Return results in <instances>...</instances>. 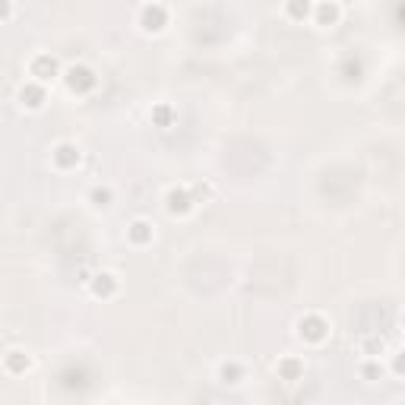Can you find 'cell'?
Here are the masks:
<instances>
[{
  "instance_id": "15",
  "label": "cell",
  "mask_w": 405,
  "mask_h": 405,
  "mask_svg": "<svg viewBox=\"0 0 405 405\" xmlns=\"http://www.w3.org/2000/svg\"><path fill=\"white\" fill-rule=\"evenodd\" d=\"M218 380L225 383V386H238V383L244 380V364H238V361H222V364H218Z\"/></svg>"
},
{
  "instance_id": "4",
  "label": "cell",
  "mask_w": 405,
  "mask_h": 405,
  "mask_svg": "<svg viewBox=\"0 0 405 405\" xmlns=\"http://www.w3.org/2000/svg\"><path fill=\"white\" fill-rule=\"evenodd\" d=\"M165 26H168V7L165 3L152 0V3H146V7L140 10V29H143L146 35H158V32H165Z\"/></svg>"
},
{
  "instance_id": "18",
  "label": "cell",
  "mask_w": 405,
  "mask_h": 405,
  "mask_svg": "<svg viewBox=\"0 0 405 405\" xmlns=\"http://www.w3.org/2000/svg\"><path fill=\"white\" fill-rule=\"evenodd\" d=\"M361 352L368 355V358H380V355L386 352V342H383L380 336H368L364 342H361Z\"/></svg>"
},
{
  "instance_id": "13",
  "label": "cell",
  "mask_w": 405,
  "mask_h": 405,
  "mask_svg": "<svg viewBox=\"0 0 405 405\" xmlns=\"http://www.w3.org/2000/svg\"><path fill=\"white\" fill-rule=\"evenodd\" d=\"M304 377V358H298V355H285V358H279V380H301Z\"/></svg>"
},
{
  "instance_id": "3",
  "label": "cell",
  "mask_w": 405,
  "mask_h": 405,
  "mask_svg": "<svg viewBox=\"0 0 405 405\" xmlns=\"http://www.w3.org/2000/svg\"><path fill=\"white\" fill-rule=\"evenodd\" d=\"M29 76L48 86V83H54L57 76H64V70H60V60L54 57L51 51H38L35 57L29 60Z\"/></svg>"
},
{
  "instance_id": "17",
  "label": "cell",
  "mask_w": 405,
  "mask_h": 405,
  "mask_svg": "<svg viewBox=\"0 0 405 405\" xmlns=\"http://www.w3.org/2000/svg\"><path fill=\"white\" fill-rule=\"evenodd\" d=\"M383 374H386V368H383L380 364V358H368L364 361V364H361V377H364V380H383Z\"/></svg>"
},
{
  "instance_id": "11",
  "label": "cell",
  "mask_w": 405,
  "mask_h": 405,
  "mask_svg": "<svg viewBox=\"0 0 405 405\" xmlns=\"http://www.w3.org/2000/svg\"><path fill=\"white\" fill-rule=\"evenodd\" d=\"M3 370H7L10 377H23L26 370H32L29 352H23V348H10V352L3 355Z\"/></svg>"
},
{
  "instance_id": "10",
  "label": "cell",
  "mask_w": 405,
  "mask_h": 405,
  "mask_svg": "<svg viewBox=\"0 0 405 405\" xmlns=\"http://www.w3.org/2000/svg\"><path fill=\"white\" fill-rule=\"evenodd\" d=\"M152 241H156V225H152V222L133 218L127 225V244H133V247H149Z\"/></svg>"
},
{
  "instance_id": "1",
  "label": "cell",
  "mask_w": 405,
  "mask_h": 405,
  "mask_svg": "<svg viewBox=\"0 0 405 405\" xmlns=\"http://www.w3.org/2000/svg\"><path fill=\"white\" fill-rule=\"evenodd\" d=\"M60 79L67 83V89L73 92V95H89V92L98 86L95 70L86 67V64H70V67L64 70V76H60Z\"/></svg>"
},
{
  "instance_id": "20",
  "label": "cell",
  "mask_w": 405,
  "mask_h": 405,
  "mask_svg": "<svg viewBox=\"0 0 405 405\" xmlns=\"http://www.w3.org/2000/svg\"><path fill=\"white\" fill-rule=\"evenodd\" d=\"M390 370H393L396 377H405V348H402V352H396V355H393Z\"/></svg>"
},
{
  "instance_id": "16",
  "label": "cell",
  "mask_w": 405,
  "mask_h": 405,
  "mask_svg": "<svg viewBox=\"0 0 405 405\" xmlns=\"http://www.w3.org/2000/svg\"><path fill=\"white\" fill-rule=\"evenodd\" d=\"M89 202L95 206V209H108L114 202V190L105 187V184H95V187L89 190Z\"/></svg>"
},
{
  "instance_id": "23",
  "label": "cell",
  "mask_w": 405,
  "mask_h": 405,
  "mask_svg": "<svg viewBox=\"0 0 405 405\" xmlns=\"http://www.w3.org/2000/svg\"><path fill=\"white\" fill-rule=\"evenodd\" d=\"M402 326H405V314H402Z\"/></svg>"
},
{
  "instance_id": "2",
  "label": "cell",
  "mask_w": 405,
  "mask_h": 405,
  "mask_svg": "<svg viewBox=\"0 0 405 405\" xmlns=\"http://www.w3.org/2000/svg\"><path fill=\"white\" fill-rule=\"evenodd\" d=\"M298 336L308 342V346H323L330 339V320L323 314H304L298 320Z\"/></svg>"
},
{
  "instance_id": "5",
  "label": "cell",
  "mask_w": 405,
  "mask_h": 405,
  "mask_svg": "<svg viewBox=\"0 0 405 405\" xmlns=\"http://www.w3.org/2000/svg\"><path fill=\"white\" fill-rule=\"evenodd\" d=\"M165 209H168V216L171 218H187L190 212L196 209V200H194V194H190L187 187H171L165 194Z\"/></svg>"
},
{
  "instance_id": "12",
  "label": "cell",
  "mask_w": 405,
  "mask_h": 405,
  "mask_svg": "<svg viewBox=\"0 0 405 405\" xmlns=\"http://www.w3.org/2000/svg\"><path fill=\"white\" fill-rule=\"evenodd\" d=\"M314 0H285L282 3V10H285V16L292 19V23H308V19H314Z\"/></svg>"
},
{
  "instance_id": "7",
  "label": "cell",
  "mask_w": 405,
  "mask_h": 405,
  "mask_svg": "<svg viewBox=\"0 0 405 405\" xmlns=\"http://www.w3.org/2000/svg\"><path fill=\"white\" fill-rule=\"evenodd\" d=\"M89 292H92V298H98V301L114 298V294L120 292V279H117V272H111V270L95 272V276L89 279Z\"/></svg>"
},
{
  "instance_id": "9",
  "label": "cell",
  "mask_w": 405,
  "mask_h": 405,
  "mask_svg": "<svg viewBox=\"0 0 405 405\" xmlns=\"http://www.w3.org/2000/svg\"><path fill=\"white\" fill-rule=\"evenodd\" d=\"M342 23V7L336 0H320L314 7V26L317 29H336Z\"/></svg>"
},
{
  "instance_id": "8",
  "label": "cell",
  "mask_w": 405,
  "mask_h": 405,
  "mask_svg": "<svg viewBox=\"0 0 405 405\" xmlns=\"http://www.w3.org/2000/svg\"><path fill=\"white\" fill-rule=\"evenodd\" d=\"M48 102V86L38 83V79H29V83L19 89V105L26 108V111H41Z\"/></svg>"
},
{
  "instance_id": "21",
  "label": "cell",
  "mask_w": 405,
  "mask_h": 405,
  "mask_svg": "<svg viewBox=\"0 0 405 405\" xmlns=\"http://www.w3.org/2000/svg\"><path fill=\"white\" fill-rule=\"evenodd\" d=\"M190 194H194L196 202H202V200H209V196H212V187H209V184H196V187H190Z\"/></svg>"
},
{
  "instance_id": "22",
  "label": "cell",
  "mask_w": 405,
  "mask_h": 405,
  "mask_svg": "<svg viewBox=\"0 0 405 405\" xmlns=\"http://www.w3.org/2000/svg\"><path fill=\"white\" fill-rule=\"evenodd\" d=\"M3 3V23H10L13 19V0H0Z\"/></svg>"
},
{
  "instance_id": "6",
  "label": "cell",
  "mask_w": 405,
  "mask_h": 405,
  "mask_svg": "<svg viewBox=\"0 0 405 405\" xmlns=\"http://www.w3.org/2000/svg\"><path fill=\"white\" fill-rule=\"evenodd\" d=\"M79 162H83V149L76 143H57L51 149V165L57 171H73V168H79Z\"/></svg>"
},
{
  "instance_id": "14",
  "label": "cell",
  "mask_w": 405,
  "mask_h": 405,
  "mask_svg": "<svg viewBox=\"0 0 405 405\" xmlns=\"http://www.w3.org/2000/svg\"><path fill=\"white\" fill-rule=\"evenodd\" d=\"M149 117H152V127L168 130L174 124V117H178V111H174L171 102H156V105H152V111H149Z\"/></svg>"
},
{
  "instance_id": "19",
  "label": "cell",
  "mask_w": 405,
  "mask_h": 405,
  "mask_svg": "<svg viewBox=\"0 0 405 405\" xmlns=\"http://www.w3.org/2000/svg\"><path fill=\"white\" fill-rule=\"evenodd\" d=\"M342 73H346V79H348V83H352V79H358V76H361V60L348 57L346 64H342Z\"/></svg>"
}]
</instances>
